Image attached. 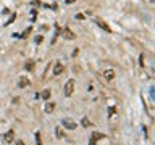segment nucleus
Here are the masks:
<instances>
[{
    "label": "nucleus",
    "mask_w": 155,
    "mask_h": 145,
    "mask_svg": "<svg viewBox=\"0 0 155 145\" xmlns=\"http://www.w3.org/2000/svg\"><path fill=\"white\" fill-rule=\"evenodd\" d=\"M115 71H113V70H105V71H103V78H105L107 79V81H113V79H115Z\"/></svg>",
    "instance_id": "6"
},
{
    "label": "nucleus",
    "mask_w": 155,
    "mask_h": 145,
    "mask_svg": "<svg viewBox=\"0 0 155 145\" xmlns=\"http://www.w3.org/2000/svg\"><path fill=\"white\" fill-rule=\"evenodd\" d=\"M42 40H44V37H42V36H37V37H36V42H37V44H40Z\"/></svg>",
    "instance_id": "18"
},
{
    "label": "nucleus",
    "mask_w": 155,
    "mask_h": 145,
    "mask_svg": "<svg viewBox=\"0 0 155 145\" xmlns=\"http://www.w3.org/2000/svg\"><path fill=\"white\" fill-rule=\"evenodd\" d=\"M63 71H65L63 65H61V63H55V66H53V74L55 76H60Z\"/></svg>",
    "instance_id": "9"
},
{
    "label": "nucleus",
    "mask_w": 155,
    "mask_h": 145,
    "mask_svg": "<svg viewBox=\"0 0 155 145\" xmlns=\"http://www.w3.org/2000/svg\"><path fill=\"white\" fill-rule=\"evenodd\" d=\"M40 98H44V100H49L50 98V90H44L42 94H39Z\"/></svg>",
    "instance_id": "13"
},
{
    "label": "nucleus",
    "mask_w": 155,
    "mask_h": 145,
    "mask_svg": "<svg viewBox=\"0 0 155 145\" xmlns=\"http://www.w3.org/2000/svg\"><path fill=\"white\" fill-rule=\"evenodd\" d=\"M74 2V0H66V3H73Z\"/></svg>",
    "instance_id": "20"
},
{
    "label": "nucleus",
    "mask_w": 155,
    "mask_h": 145,
    "mask_svg": "<svg viewBox=\"0 0 155 145\" xmlns=\"http://www.w3.org/2000/svg\"><path fill=\"white\" fill-rule=\"evenodd\" d=\"M108 116H110V121H116L118 119V115H116V108L115 106H110L108 108Z\"/></svg>",
    "instance_id": "8"
},
{
    "label": "nucleus",
    "mask_w": 155,
    "mask_h": 145,
    "mask_svg": "<svg viewBox=\"0 0 155 145\" xmlns=\"http://www.w3.org/2000/svg\"><path fill=\"white\" fill-rule=\"evenodd\" d=\"M60 34H61V37L63 39H66V40H74V32L70 29V27H63V29H60Z\"/></svg>",
    "instance_id": "2"
},
{
    "label": "nucleus",
    "mask_w": 155,
    "mask_h": 145,
    "mask_svg": "<svg viewBox=\"0 0 155 145\" xmlns=\"http://www.w3.org/2000/svg\"><path fill=\"white\" fill-rule=\"evenodd\" d=\"M97 24H99V27H102L103 31H107V32H112V29L108 27V24H107V23H103V21H97Z\"/></svg>",
    "instance_id": "11"
},
{
    "label": "nucleus",
    "mask_w": 155,
    "mask_h": 145,
    "mask_svg": "<svg viewBox=\"0 0 155 145\" xmlns=\"http://www.w3.org/2000/svg\"><path fill=\"white\" fill-rule=\"evenodd\" d=\"M29 85H31V81L26 78V76L19 78V81H18V87L19 89H26V87H29Z\"/></svg>",
    "instance_id": "4"
},
{
    "label": "nucleus",
    "mask_w": 155,
    "mask_h": 145,
    "mask_svg": "<svg viewBox=\"0 0 155 145\" xmlns=\"http://www.w3.org/2000/svg\"><path fill=\"white\" fill-rule=\"evenodd\" d=\"M15 18H16V13H13V15H12V18H10V19H8V21H6V23H5V26H8V24H12L13 21H15Z\"/></svg>",
    "instance_id": "16"
},
{
    "label": "nucleus",
    "mask_w": 155,
    "mask_h": 145,
    "mask_svg": "<svg viewBox=\"0 0 155 145\" xmlns=\"http://www.w3.org/2000/svg\"><path fill=\"white\" fill-rule=\"evenodd\" d=\"M100 139H105V136L100 132H92V139L89 140V144H95L97 140H100Z\"/></svg>",
    "instance_id": "7"
},
{
    "label": "nucleus",
    "mask_w": 155,
    "mask_h": 145,
    "mask_svg": "<svg viewBox=\"0 0 155 145\" xmlns=\"http://www.w3.org/2000/svg\"><path fill=\"white\" fill-rule=\"evenodd\" d=\"M61 127H65V129H68V131H74L78 127V123H74V121L70 119V118H65L61 121Z\"/></svg>",
    "instance_id": "1"
},
{
    "label": "nucleus",
    "mask_w": 155,
    "mask_h": 145,
    "mask_svg": "<svg viewBox=\"0 0 155 145\" xmlns=\"http://www.w3.org/2000/svg\"><path fill=\"white\" fill-rule=\"evenodd\" d=\"M26 70L27 71H32L34 70V61H27V63H26Z\"/></svg>",
    "instance_id": "15"
},
{
    "label": "nucleus",
    "mask_w": 155,
    "mask_h": 145,
    "mask_svg": "<svg viewBox=\"0 0 155 145\" xmlns=\"http://www.w3.org/2000/svg\"><path fill=\"white\" fill-rule=\"evenodd\" d=\"M81 126L82 127H89V126H91V121H89L87 118H82L81 119Z\"/></svg>",
    "instance_id": "14"
},
{
    "label": "nucleus",
    "mask_w": 155,
    "mask_h": 145,
    "mask_svg": "<svg viewBox=\"0 0 155 145\" xmlns=\"http://www.w3.org/2000/svg\"><path fill=\"white\" fill-rule=\"evenodd\" d=\"M31 5H32V6H40V5H42V2H39V0H32Z\"/></svg>",
    "instance_id": "17"
},
{
    "label": "nucleus",
    "mask_w": 155,
    "mask_h": 145,
    "mask_svg": "<svg viewBox=\"0 0 155 145\" xmlns=\"http://www.w3.org/2000/svg\"><path fill=\"white\" fill-rule=\"evenodd\" d=\"M73 92H74V81H73V79H70V81L65 84V87H63V94L66 97H70Z\"/></svg>",
    "instance_id": "3"
},
{
    "label": "nucleus",
    "mask_w": 155,
    "mask_h": 145,
    "mask_svg": "<svg viewBox=\"0 0 155 145\" xmlns=\"http://www.w3.org/2000/svg\"><path fill=\"white\" fill-rule=\"evenodd\" d=\"M55 134H57V139H63V131H61V126H57Z\"/></svg>",
    "instance_id": "12"
},
{
    "label": "nucleus",
    "mask_w": 155,
    "mask_h": 145,
    "mask_svg": "<svg viewBox=\"0 0 155 145\" xmlns=\"http://www.w3.org/2000/svg\"><path fill=\"white\" fill-rule=\"evenodd\" d=\"M53 110H55V103L53 102H47L45 106H44V111H45V113H52Z\"/></svg>",
    "instance_id": "10"
},
{
    "label": "nucleus",
    "mask_w": 155,
    "mask_h": 145,
    "mask_svg": "<svg viewBox=\"0 0 155 145\" xmlns=\"http://www.w3.org/2000/svg\"><path fill=\"white\" fill-rule=\"evenodd\" d=\"M13 139H15V132H13V131H8V132L3 136V144H12Z\"/></svg>",
    "instance_id": "5"
},
{
    "label": "nucleus",
    "mask_w": 155,
    "mask_h": 145,
    "mask_svg": "<svg viewBox=\"0 0 155 145\" xmlns=\"http://www.w3.org/2000/svg\"><path fill=\"white\" fill-rule=\"evenodd\" d=\"M36 142L40 144V134H39V132H36Z\"/></svg>",
    "instance_id": "19"
}]
</instances>
